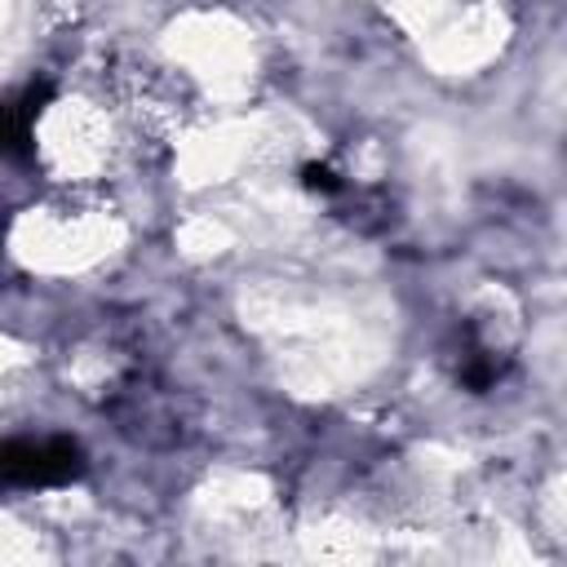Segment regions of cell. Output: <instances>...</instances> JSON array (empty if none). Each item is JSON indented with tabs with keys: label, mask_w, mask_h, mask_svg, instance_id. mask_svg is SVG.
<instances>
[{
	"label": "cell",
	"mask_w": 567,
	"mask_h": 567,
	"mask_svg": "<svg viewBox=\"0 0 567 567\" xmlns=\"http://www.w3.org/2000/svg\"><path fill=\"white\" fill-rule=\"evenodd\" d=\"M301 182L310 186V190H323V195H332V190H341V177L328 168V164H306V173H301Z\"/></svg>",
	"instance_id": "7a4b0ae2"
},
{
	"label": "cell",
	"mask_w": 567,
	"mask_h": 567,
	"mask_svg": "<svg viewBox=\"0 0 567 567\" xmlns=\"http://www.w3.org/2000/svg\"><path fill=\"white\" fill-rule=\"evenodd\" d=\"M31 111L22 102H0V155H27Z\"/></svg>",
	"instance_id": "6da1fadb"
}]
</instances>
